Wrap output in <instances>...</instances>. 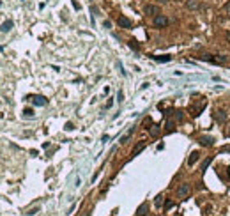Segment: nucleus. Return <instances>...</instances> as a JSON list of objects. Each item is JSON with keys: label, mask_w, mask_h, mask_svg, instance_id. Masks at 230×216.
I'll return each mask as SVG.
<instances>
[{"label": "nucleus", "mask_w": 230, "mask_h": 216, "mask_svg": "<svg viewBox=\"0 0 230 216\" xmlns=\"http://www.w3.org/2000/svg\"><path fill=\"white\" fill-rule=\"evenodd\" d=\"M227 137L230 138V126H229V131H227Z\"/></svg>", "instance_id": "bb28decb"}, {"label": "nucleus", "mask_w": 230, "mask_h": 216, "mask_svg": "<svg viewBox=\"0 0 230 216\" xmlns=\"http://www.w3.org/2000/svg\"><path fill=\"white\" fill-rule=\"evenodd\" d=\"M66 129H67V131H71V129H74V126H73V122H67V124H66Z\"/></svg>", "instance_id": "b1692460"}, {"label": "nucleus", "mask_w": 230, "mask_h": 216, "mask_svg": "<svg viewBox=\"0 0 230 216\" xmlns=\"http://www.w3.org/2000/svg\"><path fill=\"white\" fill-rule=\"evenodd\" d=\"M128 44H129V48H131V50H136V51H138V50H140V46H138V43H136V41H135V39H131V41H129V43H128Z\"/></svg>", "instance_id": "f3484780"}, {"label": "nucleus", "mask_w": 230, "mask_h": 216, "mask_svg": "<svg viewBox=\"0 0 230 216\" xmlns=\"http://www.w3.org/2000/svg\"><path fill=\"white\" fill-rule=\"evenodd\" d=\"M2 50H4V48H2V46H0V51H2Z\"/></svg>", "instance_id": "c85d7f7f"}, {"label": "nucleus", "mask_w": 230, "mask_h": 216, "mask_svg": "<svg viewBox=\"0 0 230 216\" xmlns=\"http://www.w3.org/2000/svg\"><path fill=\"white\" fill-rule=\"evenodd\" d=\"M23 115H25L27 119H30V117H34V110H32V108H25V110H23Z\"/></svg>", "instance_id": "a211bd4d"}, {"label": "nucleus", "mask_w": 230, "mask_h": 216, "mask_svg": "<svg viewBox=\"0 0 230 216\" xmlns=\"http://www.w3.org/2000/svg\"><path fill=\"white\" fill-rule=\"evenodd\" d=\"M143 149H145V142H140V144H138V145H136V147L133 149V152H131V158L138 156V154H140V152L143 151Z\"/></svg>", "instance_id": "f8f14e48"}, {"label": "nucleus", "mask_w": 230, "mask_h": 216, "mask_svg": "<svg viewBox=\"0 0 230 216\" xmlns=\"http://www.w3.org/2000/svg\"><path fill=\"white\" fill-rule=\"evenodd\" d=\"M190 191H191L190 184H188V183H184V184H181V186L177 188V197H179V199H186V197L190 195Z\"/></svg>", "instance_id": "7ed1b4c3"}, {"label": "nucleus", "mask_w": 230, "mask_h": 216, "mask_svg": "<svg viewBox=\"0 0 230 216\" xmlns=\"http://www.w3.org/2000/svg\"><path fill=\"white\" fill-rule=\"evenodd\" d=\"M133 131H135V128H129V131H128V133H126V135H124V137L120 138V144H124V142H126V140H128V138H129V137L133 135Z\"/></svg>", "instance_id": "dca6fc26"}, {"label": "nucleus", "mask_w": 230, "mask_h": 216, "mask_svg": "<svg viewBox=\"0 0 230 216\" xmlns=\"http://www.w3.org/2000/svg\"><path fill=\"white\" fill-rule=\"evenodd\" d=\"M172 207H174V202H172V200H168V202L165 204V211H168V209H172Z\"/></svg>", "instance_id": "4be33fe9"}, {"label": "nucleus", "mask_w": 230, "mask_h": 216, "mask_svg": "<svg viewBox=\"0 0 230 216\" xmlns=\"http://www.w3.org/2000/svg\"><path fill=\"white\" fill-rule=\"evenodd\" d=\"M37 211H39V209H37V207H34V209H30V211H28V213H27V215H28V216H32V215H35V213H37Z\"/></svg>", "instance_id": "393cba45"}, {"label": "nucleus", "mask_w": 230, "mask_h": 216, "mask_svg": "<svg viewBox=\"0 0 230 216\" xmlns=\"http://www.w3.org/2000/svg\"><path fill=\"white\" fill-rule=\"evenodd\" d=\"M154 27L156 28H165L167 25H168V18L165 16V14H158V16H154Z\"/></svg>", "instance_id": "f257e3e1"}, {"label": "nucleus", "mask_w": 230, "mask_h": 216, "mask_svg": "<svg viewBox=\"0 0 230 216\" xmlns=\"http://www.w3.org/2000/svg\"><path fill=\"white\" fill-rule=\"evenodd\" d=\"M198 144H200V145H204V147H213V145H214V138H213V137L204 135V137H200V138H198Z\"/></svg>", "instance_id": "39448f33"}, {"label": "nucleus", "mask_w": 230, "mask_h": 216, "mask_svg": "<svg viewBox=\"0 0 230 216\" xmlns=\"http://www.w3.org/2000/svg\"><path fill=\"white\" fill-rule=\"evenodd\" d=\"M143 12H145L147 16H158V14H161L159 7H158V5H152V4H147V5L143 7Z\"/></svg>", "instance_id": "f03ea898"}, {"label": "nucleus", "mask_w": 230, "mask_h": 216, "mask_svg": "<svg viewBox=\"0 0 230 216\" xmlns=\"http://www.w3.org/2000/svg\"><path fill=\"white\" fill-rule=\"evenodd\" d=\"M211 161H213V156H211V158H207V160H205V161L202 163V168H200V172H202V174H204V172L207 170V167L211 165Z\"/></svg>", "instance_id": "2eb2a0df"}, {"label": "nucleus", "mask_w": 230, "mask_h": 216, "mask_svg": "<svg viewBox=\"0 0 230 216\" xmlns=\"http://www.w3.org/2000/svg\"><path fill=\"white\" fill-rule=\"evenodd\" d=\"M174 113H175V121H182V117H184V115H182V112H181V110H175Z\"/></svg>", "instance_id": "6ab92c4d"}, {"label": "nucleus", "mask_w": 230, "mask_h": 216, "mask_svg": "<svg viewBox=\"0 0 230 216\" xmlns=\"http://www.w3.org/2000/svg\"><path fill=\"white\" fill-rule=\"evenodd\" d=\"M151 135H152V137H158V135H159V128H158V126H152Z\"/></svg>", "instance_id": "aec40b11"}, {"label": "nucleus", "mask_w": 230, "mask_h": 216, "mask_svg": "<svg viewBox=\"0 0 230 216\" xmlns=\"http://www.w3.org/2000/svg\"><path fill=\"white\" fill-rule=\"evenodd\" d=\"M198 160H200V152H198V151H193V152L190 154V158H188V167H193Z\"/></svg>", "instance_id": "0eeeda50"}, {"label": "nucleus", "mask_w": 230, "mask_h": 216, "mask_svg": "<svg viewBox=\"0 0 230 216\" xmlns=\"http://www.w3.org/2000/svg\"><path fill=\"white\" fill-rule=\"evenodd\" d=\"M154 204H156V206L159 207V206L163 204V197H161V195H158V197H156V200H154Z\"/></svg>", "instance_id": "412c9836"}, {"label": "nucleus", "mask_w": 230, "mask_h": 216, "mask_svg": "<svg viewBox=\"0 0 230 216\" xmlns=\"http://www.w3.org/2000/svg\"><path fill=\"white\" fill-rule=\"evenodd\" d=\"M0 5H2V0H0Z\"/></svg>", "instance_id": "c756f323"}, {"label": "nucleus", "mask_w": 230, "mask_h": 216, "mask_svg": "<svg viewBox=\"0 0 230 216\" xmlns=\"http://www.w3.org/2000/svg\"><path fill=\"white\" fill-rule=\"evenodd\" d=\"M73 5H74V9H80V4H78L76 0H73Z\"/></svg>", "instance_id": "a878e982"}, {"label": "nucleus", "mask_w": 230, "mask_h": 216, "mask_svg": "<svg viewBox=\"0 0 230 216\" xmlns=\"http://www.w3.org/2000/svg\"><path fill=\"white\" fill-rule=\"evenodd\" d=\"M151 59L156 60V62H170L172 60L170 55H151Z\"/></svg>", "instance_id": "1a4fd4ad"}, {"label": "nucleus", "mask_w": 230, "mask_h": 216, "mask_svg": "<svg viewBox=\"0 0 230 216\" xmlns=\"http://www.w3.org/2000/svg\"><path fill=\"white\" fill-rule=\"evenodd\" d=\"M12 27H14V21H12V20H7V21H4V23H2L0 32H4V34H5V32H11V30H12Z\"/></svg>", "instance_id": "6e6552de"}, {"label": "nucleus", "mask_w": 230, "mask_h": 216, "mask_svg": "<svg viewBox=\"0 0 230 216\" xmlns=\"http://www.w3.org/2000/svg\"><path fill=\"white\" fill-rule=\"evenodd\" d=\"M159 2H161V4H167V2H168V0H159Z\"/></svg>", "instance_id": "cd10ccee"}, {"label": "nucleus", "mask_w": 230, "mask_h": 216, "mask_svg": "<svg viewBox=\"0 0 230 216\" xmlns=\"http://www.w3.org/2000/svg\"><path fill=\"white\" fill-rule=\"evenodd\" d=\"M175 129V122L174 121H167V124H165V131L167 133H172Z\"/></svg>", "instance_id": "4468645a"}, {"label": "nucleus", "mask_w": 230, "mask_h": 216, "mask_svg": "<svg viewBox=\"0 0 230 216\" xmlns=\"http://www.w3.org/2000/svg\"><path fill=\"white\" fill-rule=\"evenodd\" d=\"M147 211H149V204L143 202V204L136 209V216H147Z\"/></svg>", "instance_id": "9b49d317"}, {"label": "nucleus", "mask_w": 230, "mask_h": 216, "mask_svg": "<svg viewBox=\"0 0 230 216\" xmlns=\"http://www.w3.org/2000/svg\"><path fill=\"white\" fill-rule=\"evenodd\" d=\"M122 99H124V94H122V90H119V94H117V101L122 103Z\"/></svg>", "instance_id": "5701e85b"}, {"label": "nucleus", "mask_w": 230, "mask_h": 216, "mask_svg": "<svg viewBox=\"0 0 230 216\" xmlns=\"http://www.w3.org/2000/svg\"><path fill=\"white\" fill-rule=\"evenodd\" d=\"M27 99H30L35 106H46V105H48V99H46L44 96H30V98H27Z\"/></svg>", "instance_id": "20e7f679"}, {"label": "nucleus", "mask_w": 230, "mask_h": 216, "mask_svg": "<svg viewBox=\"0 0 230 216\" xmlns=\"http://www.w3.org/2000/svg\"><path fill=\"white\" fill-rule=\"evenodd\" d=\"M214 117H216V121H218L220 124L227 122V113H225V112H220V110H218V112L214 113Z\"/></svg>", "instance_id": "ddd939ff"}, {"label": "nucleus", "mask_w": 230, "mask_h": 216, "mask_svg": "<svg viewBox=\"0 0 230 216\" xmlns=\"http://www.w3.org/2000/svg\"><path fill=\"white\" fill-rule=\"evenodd\" d=\"M200 7V2L198 0H186V9H190V11H197Z\"/></svg>", "instance_id": "9d476101"}, {"label": "nucleus", "mask_w": 230, "mask_h": 216, "mask_svg": "<svg viewBox=\"0 0 230 216\" xmlns=\"http://www.w3.org/2000/svg\"><path fill=\"white\" fill-rule=\"evenodd\" d=\"M117 23H119V27H122V28H131V27H133V21H131L129 18H126V16H119Z\"/></svg>", "instance_id": "423d86ee"}]
</instances>
